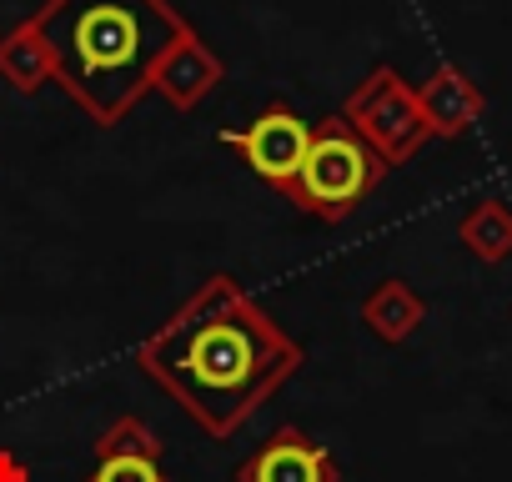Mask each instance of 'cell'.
<instances>
[{"instance_id": "cell-1", "label": "cell", "mask_w": 512, "mask_h": 482, "mask_svg": "<svg viewBox=\"0 0 512 482\" xmlns=\"http://www.w3.org/2000/svg\"><path fill=\"white\" fill-rule=\"evenodd\" d=\"M302 352L216 277L166 332L141 347V372L161 382L211 432L236 427L262 397L297 372Z\"/></svg>"}, {"instance_id": "cell-2", "label": "cell", "mask_w": 512, "mask_h": 482, "mask_svg": "<svg viewBox=\"0 0 512 482\" xmlns=\"http://www.w3.org/2000/svg\"><path fill=\"white\" fill-rule=\"evenodd\" d=\"M41 41L81 106L96 121H116L171 51L176 26L156 0H56Z\"/></svg>"}, {"instance_id": "cell-3", "label": "cell", "mask_w": 512, "mask_h": 482, "mask_svg": "<svg viewBox=\"0 0 512 482\" xmlns=\"http://www.w3.org/2000/svg\"><path fill=\"white\" fill-rule=\"evenodd\" d=\"M377 181V161L367 156L362 141H352L347 131H327L312 136L307 161L297 171V191L307 206L317 211H347L352 201L367 196V186Z\"/></svg>"}, {"instance_id": "cell-4", "label": "cell", "mask_w": 512, "mask_h": 482, "mask_svg": "<svg viewBox=\"0 0 512 482\" xmlns=\"http://www.w3.org/2000/svg\"><path fill=\"white\" fill-rule=\"evenodd\" d=\"M236 141H241L246 161L267 181H297V171L307 161V146H312V131L292 111H267L262 121H251V131L236 136Z\"/></svg>"}, {"instance_id": "cell-5", "label": "cell", "mask_w": 512, "mask_h": 482, "mask_svg": "<svg viewBox=\"0 0 512 482\" xmlns=\"http://www.w3.org/2000/svg\"><path fill=\"white\" fill-rule=\"evenodd\" d=\"M236 482H337V467L297 427H282L262 452L236 472Z\"/></svg>"}, {"instance_id": "cell-6", "label": "cell", "mask_w": 512, "mask_h": 482, "mask_svg": "<svg viewBox=\"0 0 512 482\" xmlns=\"http://www.w3.org/2000/svg\"><path fill=\"white\" fill-rule=\"evenodd\" d=\"M462 236L472 241L477 257H507V252H512V216H507L502 206H482V211L462 226Z\"/></svg>"}, {"instance_id": "cell-7", "label": "cell", "mask_w": 512, "mask_h": 482, "mask_svg": "<svg viewBox=\"0 0 512 482\" xmlns=\"http://www.w3.org/2000/svg\"><path fill=\"white\" fill-rule=\"evenodd\" d=\"M472 111H477V96H472L467 86H457V76H442V91H437V116H442V126L457 131V126H467Z\"/></svg>"}, {"instance_id": "cell-8", "label": "cell", "mask_w": 512, "mask_h": 482, "mask_svg": "<svg viewBox=\"0 0 512 482\" xmlns=\"http://www.w3.org/2000/svg\"><path fill=\"white\" fill-rule=\"evenodd\" d=\"M96 482H161V467L151 457H106V467L96 472Z\"/></svg>"}]
</instances>
